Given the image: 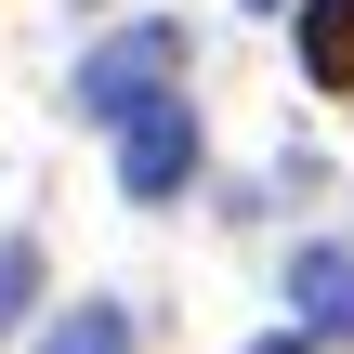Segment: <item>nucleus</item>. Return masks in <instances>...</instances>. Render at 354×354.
<instances>
[{
    "label": "nucleus",
    "mask_w": 354,
    "mask_h": 354,
    "mask_svg": "<svg viewBox=\"0 0 354 354\" xmlns=\"http://www.w3.org/2000/svg\"><path fill=\"white\" fill-rule=\"evenodd\" d=\"M250 354H315V342H302V328H289V342H250Z\"/></svg>",
    "instance_id": "obj_7"
},
{
    "label": "nucleus",
    "mask_w": 354,
    "mask_h": 354,
    "mask_svg": "<svg viewBox=\"0 0 354 354\" xmlns=\"http://www.w3.org/2000/svg\"><path fill=\"white\" fill-rule=\"evenodd\" d=\"M105 131H118V197H131V210H171V197L197 184V105H184L171 79H158V92H131Z\"/></svg>",
    "instance_id": "obj_1"
},
{
    "label": "nucleus",
    "mask_w": 354,
    "mask_h": 354,
    "mask_svg": "<svg viewBox=\"0 0 354 354\" xmlns=\"http://www.w3.org/2000/svg\"><path fill=\"white\" fill-rule=\"evenodd\" d=\"M302 79L354 92V0H302Z\"/></svg>",
    "instance_id": "obj_4"
},
{
    "label": "nucleus",
    "mask_w": 354,
    "mask_h": 354,
    "mask_svg": "<svg viewBox=\"0 0 354 354\" xmlns=\"http://www.w3.org/2000/svg\"><path fill=\"white\" fill-rule=\"evenodd\" d=\"M171 66H184V26H131V39H105V53L79 66V105H92V118H118V105H131V92H158Z\"/></svg>",
    "instance_id": "obj_2"
},
{
    "label": "nucleus",
    "mask_w": 354,
    "mask_h": 354,
    "mask_svg": "<svg viewBox=\"0 0 354 354\" xmlns=\"http://www.w3.org/2000/svg\"><path fill=\"white\" fill-rule=\"evenodd\" d=\"M26 354H131V302H66Z\"/></svg>",
    "instance_id": "obj_5"
},
{
    "label": "nucleus",
    "mask_w": 354,
    "mask_h": 354,
    "mask_svg": "<svg viewBox=\"0 0 354 354\" xmlns=\"http://www.w3.org/2000/svg\"><path fill=\"white\" fill-rule=\"evenodd\" d=\"M289 315H302V342H354V250L342 236L289 250Z\"/></svg>",
    "instance_id": "obj_3"
},
{
    "label": "nucleus",
    "mask_w": 354,
    "mask_h": 354,
    "mask_svg": "<svg viewBox=\"0 0 354 354\" xmlns=\"http://www.w3.org/2000/svg\"><path fill=\"white\" fill-rule=\"evenodd\" d=\"M263 13H276V0H263Z\"/></svg>",
    "instance_id": "obj_8"
},
{
    "label": "nucleus",
    "mask_w": 354,
    "mask_h": 354,
    "mask_svg": "<svg viewBox=\"0 0 354 354\" xmlns=\"http://www.w3.org/2000/svg\"><path fill=\"white\" fill-rule=\"evenodd\" d=\"M26 302H39V236H0V342L26 328Z\"/></svg>",
    "instance_id": "obj_6"
}]
</instances>
